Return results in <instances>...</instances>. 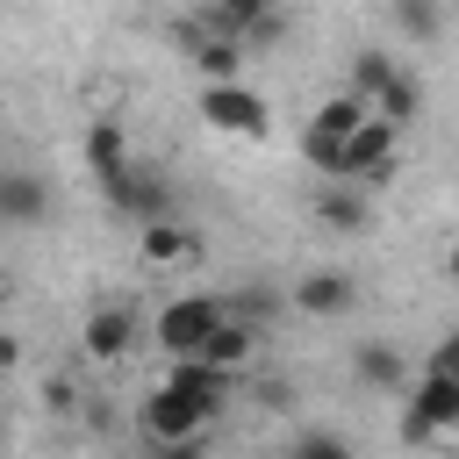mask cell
Segmentation results:
<instances>
[{"instance_id": "2", "label": "cell", "mask_w": 459, "mask_h": 459, "mask_svg": "<svg viewBox=\"0 0 459 459\" xmlns=\"http://www.w3.org/2000/svg\"><path fill=\"white\" fill-rule=\"evenodd\" d=\"M222 330V301H208V294H186V301H172L165 316H158V344H165V359H201V344Z\"/></svg>"}, {"instance_id": "5", "label": "cell", "mask_w": 459, "mask_h": 459, "mask_svg": "<svg viewBox=\"0 0 459 459\" xmlns=\"http://www.w3.org/2000/svg\"><path fill=\"white\" fill-rule=\"evenodd\" d=\"M100 194H108V208H115V215H129V222H143V230L172 215V194H165V179H158V172H136V165H129V172H115Z\"/></svg>"}, {"instance_id": "20", "label": "cell", "mask_w": 459, "mask_h": 459, "mask_svg": "<svg viewBox=\"0 0 459 459\" xmlns=\"http://www.w3.org/2000/svg\"><path fill=\"white\" fill-rule=\"evenodd\" d=\"M287 459H359V452H351V437H337V430H301V437L287 445Z\"/></svg>"}, {"instance_id": "14", "label": "cell", "mask_w": 459, "mask_h": 459, "mask_svg": "<svg viewBox=\"0 0 459 459\" xmlns=\"http://www.w3.org/2000/svg\"><path fill=\"white\" fill-rule=\"evenodd\" d=\"M194 65L208 72V86H237L244 43H237V36H201V43H194Z\"/></svg>"}, {"instance_id": "8", "label": "cell", "mask_w": 459, "mask_h": 459, "mask_svg": "<svg viewBox=\"0 0 459 459\" xmlns=\"http://www.w3.org/2000/svg\"><path fill=\"white\" fill-rule=\"evenodd\" d=\"M165 387H179V394H194V402H208V409H222V402H230V373H222V366H208V359H172Z\"/></svg>"}, {"instance_id": "19", "label": "cell", "mask_w": 459, "mask_h": 459, "mask_svg": "<svg viewBox=\"0 0 459 459\" xmlns=\"http://www.w3.org/2000/svg\"><path fill=\"white\" fill-rule=\"evenodd\" d=\"M437 22H445V14H437V0H394V29H402V36L430 43V36H437Z\"/></svg>"}, {"instance_id": "10", "label": "cell", "mask_w": 459, "mask_h": 459, "mask_svg": "<svg viewBox=\"0 0 459 459\" xmlns=\"http://www.w3.org/2000/svg\"><path fill=\"white\" fill-rule=\"evenodd\" d=\"M294 308L301 316H344L351 308V273H308L294 287Z\"/></svg>"}, {"instance_id": "1", "label": "cell", "mask_w": 459, "mask_h": 459, "mask_svg": "<svg viewBox=\"0 0 459 459\" xmlns=\"http://www.w3.org/2000/svg\"><path fill=\"white\" fill-rule=\"evenodd\" d=\"M394 151H402V129H394V122H380V115H366V122L344 136V151H337V179L380 186V179L394 172Z\"/></svg>"}, {"instance_id": "23", "label": "cell", "mask_w": 459, "mask_h": 459, "mask_svg": "<svg viewBox=\"0 0 459 459\" xmlns=\"http://www.w3.org/2000/svg\"><path fill=\"white\" fill-rule=\"evenodd\" d=\"M151 459H208V452H201V437H194V445H151Z\"/></svg>"}, {"instance_id": "12", "label": "cell", "mask_w": 459, "mask_h": 459, "mask_svg": "<svg viewBox=\"0 0 459 459\" xmlns=\"http://www.w3.org/2000/svg\"><path fill=\"white\" fill-rule=\"evenodd\" d=\"M86 165H93V179L108 186L115 172H129V143H122V129L115 122H93L86 129Z\"/></svg>"}, {"instance_id": "25", "label": "cell", "mask_w": 459, "mask_h": 459, "mask_svg": "<svg viewBox=\"0 0 459 459\" xmlns=\"http://www.w3.org/2000/svg\"><path fill=\"white\" fill-rule=\"evenodd\" d=\"M445 273H452V280H459V244H452V258H445Z\"/></svg>"}, {"instance_id": "22", "label": "cell", "mask_w": 459, "mask_h": 459, "mask_svg": "<svg viewBox=\"0 0 459 459\" xmlns=\"http://www.w3.org/2000/svg\"><path fill=\"white\" fill-rule=\"evenodd\" d=\"M423 373H437V380H459V337H445L437 351H430V366Z\"/></svg>"}, {"instance_id": "9", "label": "cell", "mask_w": 459, "mask_h": 459, "mask_svg": "<svg viewBox=\"0 0 459 459\" xmlns=\"http://www.w3.org/2000/svg\"><path fill=\"white\" fill-rule=\"evenodd\" d=\"M50 186L36 172H0V222H43Z\"/></svg>"}, {"instance_id": "6", "label": "cell", "mask_w": 459, "mask_h": 459, "mask_svg": "<svg viewBox=\"0 0 459 459\" xmlns=\"http://www.w3.org/2000/svg\"><path fill=\"white\" fill-rule=\"evenodd\" d=\"M201 115L230 136H265V100L251 86H201Z\"/></svg>"}, {"instance_id": "18", "label": "cell", "mask_w": 459, "mask_h": 459, "mask_svg": "<svg viewBox=\"0 0 459 459\" xmlns=\"http://www.w3.org/2000/svg\"><path fill=\"white\" fill-rule=\"evenodd\" d=\"M186 251H194V237H186V230H179L172 215L143 230V258H158V265H165V258H186Z\"/></svg>"}, {"instance_id": "11", "label": "cell", "mask_w": 459, "mask_h": 459, "mask_svg": "<svg viewBox=\"0 0 459 459\" xmlns=\"http://www.w3.org/2000/svg\"><path fill=\"white\" fill-rule=\"evenodd\" d=\"M359 122H366V100H351V93H330V100L308 115V136H323V143H344Z\"/></svg>"}, {"instance_id": "17", "label": "cell", "mask_w": 459, "mask_h": 459, "mask_svg": "<svg viewBox=\"0 0 459 459\" xmlns=\"http://www.w3.org/2000/svg\"><path fill=\"white\" fill-rule=\"evenodd\" d=\"M201 359H208V366H222V373H230V366H244V359H251V330L222 316V330H215V337L201 344Z\"/></svg>"}, {"instance_id": "4", "label": "cell", "mask_w": 459, "mask_h": 459, "mask_svg": "<svg viewBox=\"0 0 459 459\" xmlns=\"http://www.w3.org/2000/svg\"><path fill=\"white\" fill-rule=\"evenodd\" d=\"M437 430H459V380H437V373H423V380L409 387L402 437H409V445H423V437H437Z\"/></svg>"}, {"instance_id": "16", "label": "cell", "mask_w": 459, "mask_h": 459, "mask_svg": "<svg viewBox=\"0 0 459 459\" xmlns=\"http://www.w3.org/2000/svg\"><path fill=\"white\" fill-rule=\"evenodd\" d=\"M316 215H323L330 230H359V222H366V201H359L344 179H330V186H323V201H316Z\"/></svg>"}, {"instance_id": "13", "label": "cell", "mask_w": 459, "mask_h": 459, "mask_svg": "<svg viewBox=\"0 0 459 459\" xmlns=\"http://www.w3.org/2000/svg\"><path fill=\"white\" fill-rule=\"evenodd\" d=\"M351 373H359L366 387H380V394H387V387H402V351H394V344H380V337H366V344L351 351Z\"/></svg>"}, {"instance_id": "15", "label": "cell", "mask_w": 459, "mask_h": 459, "mask_svg": "<svg viewBox=\"0 0 459 459\" xmlns=\"http://www.w3.org/2000/svg\"><path fill=\"white\" fill-rule=\"evenodd\" d=\"M416 108H423V93H416V79H409V72H394V79L373 93V115H380V122H394V129H402Z\"/></svg>"}, {"instance_id": "24", "label": "cell", "mask_w": 459, "mask_h": 459, "mask_svg": "<svg viewBox=\"0 0 459 459\" xmlns=\"http://www.w3.org/2000/svg\"><path fill=\"white\" fill-rule=\"evenodd\" d=\"M0 366H14V337H0Z\"/></svg>"}, {"instance_id": "3", "label": "cell", "mask_w": 459, "mask_h": 459, "mask_svg": "<svg viewBox=\"0 0 459 459\" xmlns=\"http://www.w3.org/2000/svg\"><path fill=\"white\" fill-rule=\"evenodd\" d=\"M208 402H194V394H179V387H151V402H143V437L151 445H194L201 430H208Z\"/></svg>"}, {"instance_id": "21", "label": "cell", "mask_w": 459, "mask_h": 459, "mask_svg": "<svg viewBox=\"0 0 459 459\" xmlns=\"http://www.w3.org/2000/svg\"><path fill=\"white\" fill-rule=\"evenodd\" d=\"M387 79H394L387 50H359V72H351V100H373V93H380Z\"/></svg>"}, {"instance_id": "7", "label": "cell", "mask_w": 459, "mask_h": 459, "mask_svg": "<svg viewBox=\"0 0 459 459\" xmlns=\"http://www.w3.org/2000/svg\"><path fill=\"white\" fill-rule=\"evenodd\" d=\"M136 344V316L129 308H93L86 316V359H122Z\"/></svg>"}]
</instances>
